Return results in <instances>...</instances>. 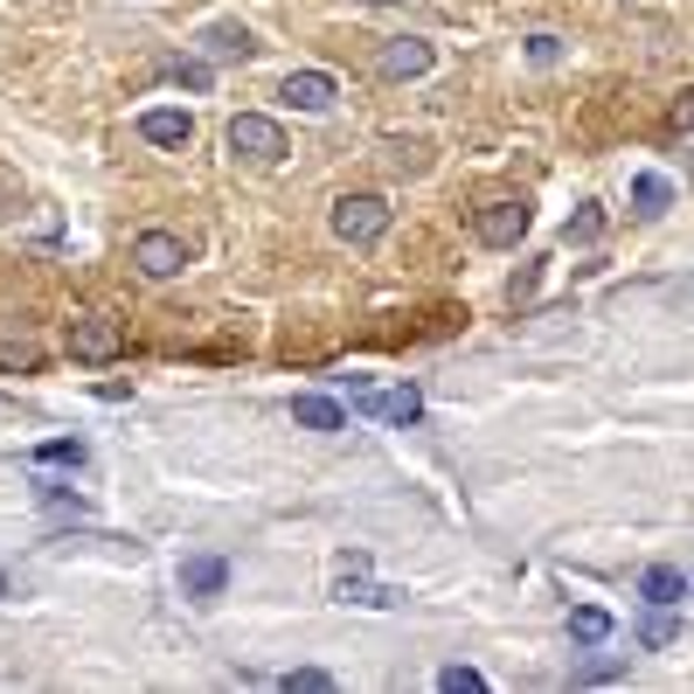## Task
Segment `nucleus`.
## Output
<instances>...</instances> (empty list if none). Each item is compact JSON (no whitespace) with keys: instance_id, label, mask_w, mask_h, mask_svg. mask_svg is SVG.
<instances>
[{"instance_id":"f257e3e1","label":"nucleus","mask_w":694,"mask_h":694,"mask_svg":"<svg viewBox=\"0 0 694 694\" xmlns=\"http://www.w3.org/2000/svg\"><path fill=\"white\" fill-rule=\"evenodd\" d=\"M223 139H230V154H244V160H257V167H278V160L292 154V146H286V125L265 119V112H236Z\"/></svg>"},{"instance_id":"f03ea898","label":"nucleus","mask_w":694,"mask_h":694,"mask_svg":"<svg viewBox=\"0 0 694 694\" xmlns=\"http://www.w3.org/2000/svg\"><path fill=\"white\" fill-rule=\"evenodd\" d=\"M382 230H389V202H382V194H340V202H334V236H340V244L368 250V244H382Z\"/></svg>"},{"instance_id":"7ed1b4c3","label":"nucleus","mask_w":694,"mask_h":694,"mask_svg":"<svg viewBox=\"0 0 694 694\" xmlns=\"http://www.w3.org/2000/svg\"><path fill=\"white\" fill-rule=\"evenodd\" d=\"M528 223H535V209L520 202V194H507V202H486L480 215H472V230H480V244H493V250H514L520 236H528Z\"/></svg>"},{"instance_id":"20e7f679","label":"nucleus","mask_w":694,"mask_h":694,"mask_svg":"<svg viewBox=\"0 0 694 694\" xmlns=\"http://www.w3.org/2000/svg\"><path fill=\"white\" fill-rule=\"evenodd\" d=\"M119 347H125V327H119V320H104V313L70 320V355H77V361H112Z\"/></svg>"},{"instance_id":"39448f33","label":"nucleus","mask_w":694,"mask_h":694,"mask_svg":"<svg viewBox=\"0 0 694 694\" xmlns=\"http://www.w3.org/2000/svg\"><path fill=\"white\" fill-rule=\"evenodd\" d=\"M133 265H139L146 278H174V271L188 265V250H181V236H174V230H139Z\"/></svg>"},{"instance_id":"423d86ee","label":"nucleus","mask_w":694,"mask_h":694,"mask_svg":"<svg viewBox=\"0 0 694 694\" xmlns=\"http://www.w3.org/2000/svg\"><path fill=\"white\" fill-rule=\"evenodd\" d=\"M278 98L292 104V112H334V98H340V83L327 70H292L286 83H278Z\"/></svg>"},{"instance_id":"0eeeda50","label":"nucleus","mask_w":694,"mask_h":694,"mask_svg":"<svg viewBox=\"0 0 694 694\" xmlns=\"http://www.w3.org/2000/svg\"><path fill=\"white\" fill-rule=\"evenodd\" d=\"M430 63H438V49H430L424 35H389V42H382V70H389V77H424Z\"/></svg>"},{"instance_id":"6e6552de","label":"nucleus","mask_w":694,"mask_h":694,"mask_svg":"<svg viewBox=\"0 0 694 694\" xmlns=\"http://www.w3.org/2000/svg\"><path fill=\"white\" fill-rule=\"evenodd\" d=\"M223 583H230V562L223 556H188L181 562V591L194 604H215V597H223Z\"/></svg>"},{"instance_id":"1a4fd4ad","label":"nucleus","mask_w":694,"mask_h":694,"mask_svg":"<svg viewBox=\"0 0 694 694\" xmlns=\"http://www.w3.org/2000/svg\"><path fill=\"white\" fill-rule=\"evenodd\" d=\"M139 139H146V146H188V139H194V119L154 104V112H139Z\"/></svg>"},{"instance_id":"9d476101","label":"nucleus","mask_w":694,"mask_h":694,"mask_svg":"<svg viewBox=\"0 0 694 694\" xmlns=\"http://www.w3.org/2000/svg\"><path fill=\"white\" fill-rule=\"evenodd\" d=\"M202 49H209L215 63H244V56H257V42H250V29H244V21H209Z\"/></svg>"},{"instance_id":"9b49d317","label":"nucleus","mask_w":694,"mask_h":694,"mask_svg":"<svg viewBox=\"0 0 694 694\" xmlns=\"http://www.w3.org/2000/svg\"><path fill=\"white\" fill-rule=\"evenodd\" d=\"M292 424H306V430H347V410L334 396H292Z\"/></svg>"},{"instance_id":"f8f14e48","label":"nucleus","mask_w":694,"mask_h":694,"mask_svg":"<svg viewBox=\"0 0 694 694\" xmlns=\"http://www.w3.org/2000/svg\"><path fill=\"white\" fill-rule=\"evenodd\" d=\"M639 597H646V604H667V612H674V604L687 597V577H681V570H646V577H639Z\"/></svg>"},{"instance_id":"ddd939ff","label":"nucleus","mask_w":694,"mask_h":694,"mask_svg":"<svg viewBox=\"0 0 694 694\" xmlns=\"http://www.w3.org/2000/svg\"><path fill=\"white\" fill-rule=\"evenodd\" d=\"M340 604H396V591L368 583V577H361V562H347V570H340Z\"/></svg>"},{"instance_id":"4468645a","label":"nucleus","mask_w":694,"mask_h":694,"mask_svg":"<svg viewBox=\"0 0 694 694\" xmlns=\"http://www.w3.org/2000/svg\"><path fill=\"white\" fill-rule=\"evenodd\" d=\"M376 417H389V424H417L424 417V396H417V389H389V396H376Z\"/></svg>"},{"instance_id":"2eb2a0df","label":"nucleus","mask_w":694,"mask_h":694,"mask_svg":"<svg viewBox=\"0 0 694 694\" xmlns=\"http://www.w3.org/2000/svg\"><path fill=\"white\" fill-rule=\"evenodd\" d=\"M570 633H577L583 646H604V639H612V612H597V604H577V612H570Z\"/></svg>"},{"instance_id":"dca6fc26","label":"nucleus","mask_w":694,"mask_h":694,"mask_svg":"<svg viewBox=\"0 0 694 694\" xmlns=\"http://www.w3.org/2000/svg\"><path fill=\"white\" fill-rule=\"evenodd\" d=\"M633 202H639V215H660L667 202H674V188H667V174H639V181H633Z\"/></svg>"},{"instance_id":"f3484780","label":"nucleus","mask_w":694,"mask_h":694,"mask_svg":"<svg viewBox=\"0 0 694 694\" xmlns=\"http://www.w3.org/2000/svg\"><path fill=\"white\" fill-rule=\"evenodd\" d=\"M35 466H83V445L77 438H49V445H35Z\"/></svg>"},{"instance_id":"a211bd4d","label":"nucleus","mask_w":694,"mask_h":694,"mask_svg":"<svg viewBox=\"0 0 694 694\" xmlns=\"http://www.w3.org/2000/svg\"><path fill=\"white\" fill-rule=\"evenodd\" d=\"M278 687H286V694H327V687H334V674H327V667H292V674L278 681Z\"/></svg>"},{"instance_id":"6ab92c4d","label":"nucleus","mask_w":694,"mask_h":694,"mask_svg":"<svg viewBox=\"0 0 694 694\" xmlns=\"http://www.w3.org/2000/svg\"><path fill=\"white\" fill-rule=\"evenodd\" d=\"M167 77L181 83V91H209V63H202V56H174V63H167Z\"/></svg>"},{"instance_id":"aec40b11","label":"nucleus","mask_w":694,"mask_h":694,"mask_svg":"<svg viewBox=\"0 0 694 694\" xmlns=\"http://www.w3.org/2000/svg\"><path fill=\"white\" fill-rule=\"evenodd\" d=\"M597 236H604V209L583 202V209L570 215V244H597Z\"/></svg>"},{"instance_id":"412c9836","label":"nucleus","mask_w":694,"mask_h":694,"mask_svg":"<svg viewBox=\"0 0 694 694\" xmlns=\"http://www.w3.org/2000/svg\"><path fill=\"white\" fill-rule=\"evenodd\" d=\"M646 612H653V618H646V625H639V639H646V646H667V639H674V633H681V625H674V618H667V604H646Z\"/></svg>"},{"instance_id":"4be33fe9","label":"nucleus","mask_w":694,"mask_h":694,"mask_svg":"<svg viewBox=\"0 0 694 694\" xmlns=\"http://www.w3.org/2000/svg\"><path fill=\"white\" fill-rule=\"evenodd\" d=\"M438 687H445V694H486V674H472V667H445Z\"/></svg>"},{"instance_id":"5701e85b","label":"nucleus","mask_w":694,"mask_h":694,"mask_svg":"<svg viewBox=\"0 0 694 694\" xmlns=\"http://www.w3.org/2000/svg\"><path fill=\"white\" fill-rule=\"evenodd\" d=\"M0 361H8V368H35V347L29 340H0Z\"/></svg>"},{"instance_id":"b1692460","label":"nucleus","mask_w":694,"mask_h":694,"mask_svg":"<svg viewBox=\"0 0 694 694\" xmlns=\"http://www.w3.org/2000/svg\"><path fill=\"white\" fill-rule=\"evenodd\" d=\"M556 56H562L556 35H528V63H556Z\"/></svg>"},{"instance_id":"393cba45","label":"nucleus","mask_w":694,"mask_h":694,"mask_svg":"<svg viewBox=\"0 0 694 694\" xmlns=\"http://www.w3.org/2000/svg\"><path fill=\"white\" fill-rule=\"evenodd\" d=\"M674 133H694V83H687L681 104H674Z\"/></svg>"},{"instance_id":"a878e982","label":"nucleus","mask_w":694,"mask_h":694,"mask_svg":"<svg viewBox=\"0 0 694 694\" xmlns=\"http://www.w3.org/2000/svg\"><path fill=\"white\" fill-rule=\"evenodd\" d=\"M8 209H14V188H8V181H0V215H8Z\"/></svg>"},{"instance_id":"bb28decb","label":"nucleus","mask_w":694,"mask_h":694,"mask_svg":"<svg viewBox=\"0 0 694 694\" xmlns=\"http://www.w3.org/2000/svg\"><path fill=\"white\" fill-rule=\"evenodd\" d=\"M368 8H396V0H368Z\"/></svg>"},{"instance_id":"cd10ccee","label":"nucleus","mask_w":694,"mask_h":694,"mask_svg":"<svg viewBox=\"0 0 694 694\" xmlns=\"http://www.w3.org/2000/svg\"><path fill=\"white\" fill-rule=\"evenodd\" d=\"M0 597H8V577H0Z\"/></svg>"}]
</instances>
